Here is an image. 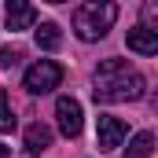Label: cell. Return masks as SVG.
I'll use <instances>...</instances> for the list:
<instances>
[{"label":"cell","instance_id":"cell-1","mask_svg":"<svg viewBox=\"0 0 158 158\" xmlns=\"http://www.w3.org/2000/svg\"><path fill=\"white\" fill-rule=\"evenodd\" d=\"M147 92V85L140 77V70H132L125 59H103L96 66V103H132Z\"/></svg>","mask_w":158,"mask_h":158},{"label":"cell","instance_id":"cell-2","mask_svg":"<svg viewBox=\"0 0 158 158\" xmlns=\"http://www.w3.org/2000/svg\"><path fill=\"white\" fill-rule=\"evenodd\" d=\"M118 22V4L114 0H88L74 11V33L81 40H99Z\"/></svg>","mask_w":158,"mask_h":158},{"label":"cell","instance_id":"cell-3","mask_svg":"<svg viewBox=\"0 0 158 158\" xmlns=\"http://www.w3.org/2000/svg\"><path fill=\"white\" fill-rule=\"evenodd\" d=\"M59 81H63V66H59L55 59H40V63H33V66L26 70V92L44 96V92L59 88Z\"/></svg>","mask_w":158,"mask_h":158},{"label":"cell","instance_id":"cell-4","mask_svg":"<svg viewBox=\"0 0 158 158\" xmlns=\"http://www.w3.org/2000/svg\"><path fill=\"white\" fill-rule=\"evenodd\" d=\"M55 118H59V132H63L66 140L81 136L85 114H81V103L74 99V96H59V99H55Z\"/></svg>","mask_w":158,"mask_h":158},{"label":"cell","instance_id":"cell-5","mask_svg":"<svg viewBox=\"0 0 158 158\" xmlns=\"http://www.w3.org/2000/svg\"><path fill=\"white\" fill-rule=\"evenodd\" d=\"M125 121L114 118V114H99L96 118V143H99V151H114L121 147V140H125Z\"/></svg>","mask_w":158,"mask_h":158},{"label":"cell","instance_id":"cell-6","mask_svg":"<svg viewBox=\"0 0 158 158\" xmlns=\"http://www.w3.org/2000/svg\"><path fill=\"white\" fill-rule=\"evenodd\" d=\"M4 15H7V30L11 33H22V30H30L37 22V11H33L30 0H7L4 4Z\"/></svg>","mask_w":158,"mask_h":158},{"label":"cell","instance_id":"cell-7","mask_svg":"<svg viewBox=\"0 0 158 158\" xmlns=\"http://www.w3.org/2000/svg\"><path fill=\"white\" fill-rule=\"evenodd\" d=\"M125 44H129V52H136V55H155L158 52V33L151 26H136V30L125 33Z\"/></svg>","mask_w":158,"mask_h":158},{"label":"cell","instance_id":"cell-8","mask_svg":"<svg viewBox=\"0 0 158 158\" xmlns=\"http://www.w3.org/2000/svg\"><path fill=\"white\" fill-rule=\"evenodd\" d=\"M52 147V129L44 125V121H33L30 129H26V151L30 155H40V151H48Z\"/></svg>","mask_w":158,"mask_h":158},{"label":"cell","instance_id":"cell-9","mask_svg":"<svg viewBox=\"0 0 158 158\" xmlns=\"http://www.w3.org/2000/svg\"><path fill=\"white\" fill-rule=\"evenodd\" d=\"M155 155V136L151 132H136L125 147V158H151Z\"/></svg>","mask_w":158,"mask_h":158},{"label":"cell","instance_id":"cell-10","mask_svg":"<svg viewBox=\"0 0 158 158\" xmlns=\"http://www.w3.org/2000/svg\"><path fill=\"white\" fill-rule=\"evenodd\" d=\"M59 44H63L59 26H55V22H40V30H37V48H44V52H55Z\"/></svg>","mask_w":158,"mask_h":158},{"label":"cell","instance_id":"cell-11","mask_svg":"<svg viewBox=\"0 0 158 158\" xmlns=\"http://www.w3.org/2000/svg\"><path fill=\"white\" fill-rule=\"evenodd\" d=\"M15 114H11V107H7V99L0 96V132H15Z\"/></svg>","mask_w":158,"mask_h":158},{"label":"cell","instance_id":"cell-12","mask_svg":"<svg viewBox=\"0 0 158 158\" xmlns=\"http://www.w3.org/2000/svg\"><path fill=\"white\" fill-rule=\"evenodd\" d=\"M19 59H22V52H15V48H4L0 52V66H15Z\"/></svg>","mask_w":158,"mask_h":158},{"label":"cell","instance_id":"cell-13","mask_svg":"<svg viewBox=\"0 0 158 158\" xmlns=\"http://www.w3.org/2000/svg\"><path fill=\"white\" fill-rule=\"evenodd\" d=\"M0 158H7V147H4V143H0Z\"/></svg>","mask_w":158,"mask_h":158},{"label":"cell","instance_id":"cell-14","mask_svg":"<svg viewBox=\"0 0 158 158\" xmlns=\"http://www.w3.org/2000/svg\"><path fill=\"white\" fill-rule=\"evenodd\" d=\"M44 4H66V0H44Z\"/></svg>","mask_w":158,"mask_h":158}]
</instances>
